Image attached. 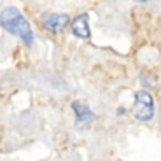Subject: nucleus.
<instances>
[{
    "mask_svg": "<svg viewBox=\"0 0 161 161\" xmlns=\"http://www.w3.org/2000/svg\"><path fill=\"white\" fill-rule=\"evenodd\" d=\"M0 26L7 33L18 37L26 47H32L35 42V35L28 19L21 14V11L14 5H7L0 11Z\"/></svg>",
    "mask_w": 161,
    "mask_h": 161,
    "instance_id": "nucleus-1",
    "label": "nucleus"
},
{
    "mask_svg": "<svg viewBox=\"0 0 161 161\" xmlns=\"http://www.w3.org/2000/svg\"><path fill=\"white\" fill-rule=\"evenodd\" d=\"M154 98L149 91L140 89L135 91V105H133V117L140 123H149L154 117Z\"/></svg>",
    "mask_w": 161,
    "mask_h": 161,
    "instance_id": "nucleus-2",
    "label": "nucleus"
},
{
    "mask_svg": "<svg viewBox=\"0 0 161 161\" xmlns=\"http://www.w3.org/2000/svg\"><path fill=\"white\" fill-rule=\"evenodd\" d=\"M40 25H42V28L49 33H61L69 28L70 16L69 14H58V12L44 14V16L40 18Z\"/></svg>",
    "mask_w": 161,
    "mask_h": 161,
    "instance_id": "nucleus-3",
    "label": "nucleus"
},
{
    "mask_svg": "<svg viewBox=\"0 0 161 161\" xmlns=\"http://www.w3.org/2000/svg\"><path fill=\"white\" fill-rule=\"evenodd\" d=\"M72 35L77 39L88 40L91 37V30H89V14L88 12H82L74 19L72 23Z\"/></svg>",
    "mask_w": 161,
    "mask_h": 161,
    "instance_id": "nucleus-4",
    "label": "nucleus"
},
{
    "mask_svg": "<svg viewBox=\"0 0 161 161\" xmlns=\"http://www.w3.org/2000/svg\"><path fill=\"white\" fill-rule=\"evenodd\" d=\"M72 110H74V114H75V125L84 126V125H89L91 121H95L93 110L89 109L86 103H82V102H74Z\"/></svg>",
    "mask_w": 161,
    "mask_h": 161,
    "instance_id": "nucleus-5",
    "label": "nucleus"
},
{
    "mask_svg": "<svg viewBox=\"0 0 161 161\" xmlns=\"http://www.w3.org/2000/svg\"><path fill=\"white\" fill-rule=\"evenodd\" d=\"M135 2H140V4H145V2H147V0H135Z\"/></svg>",
    "mask_w": 161,
    "mask_h": 161,
    "instance_id": "nucleus-6",
    "label": "nucleus"
}]
</instances>
